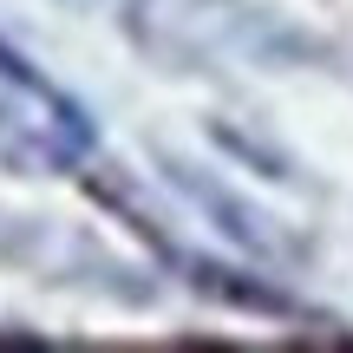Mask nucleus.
<instances>
[{
	"label": "nucleus",
	"instance_id": "2",
	"mask_svg": "<svg viewBox=\"0 0 353 353\" xmlns=\"http://www.w3.org/2000/svg\"><path fill=\"white\" fill-rule=\"evenodd\" d=\"M170 183L183 190L190 203H203L210 216H223V229H229L236 242H249V249H262V242H268V223L249 210V203H236L223 183H210V176H196V170H183V164H170Z\"/></svg>",
	"mask_w": 353,
	"mask_h": 353
},
{
	"label": "nucleus",
	"instance_id": "3",
	"mask_svg": "<svg viewBox=\"0 0 353 353\" xmlns=\"http://www.w3.org/2000/svg\"><path fill=\"white\" fill-rule=\"evenodd\" d=\"M216 144H229V151H236V157H249V164H262L268 176H288V164H281L275 151H262V144H249V138H242V131H229V125H216Z\"/></svg>",
	"mask_w": 353,
	"mask_h": 353
},
{
	"label": "nucleus",
	"instance_id": "1",
	"mask_svg": "<svg viewBox=\"0 0 353 353\" xmlns=\"http://www.w3.org/2000/svg\"><path fill=\"white\" fill-rule=\"evenodd\" d=\"M190 281H196V294H210V301H229V307H242V314H288V294L268 288V281H255V275H242V268L196 262V268H190Z\"/></svg>",
	"mask_w": 353,
	"mask_h": 353
}]
</instances>
